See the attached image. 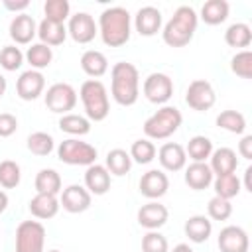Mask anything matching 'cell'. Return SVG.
Wrapping results in <instances>:
<instances>
[{
  "label": "cell",
  "mask_w": 252,
  "mask_h": 252,
  "mask_svg": "<svg viewBox=\"0 0 252 252\" xmlns=\"http://www.w3.org/2000/svg\"><path fill=\"white\" fill-rule=\"evenodd\" d=\"M55 148V142H53V136L47 134V132H32L28 136V150L33 154V156H39V158H45L53 152Z\"/></svg>",
  "instance_id": "obj_37"
},
{
  "label": "cell",
  "mask_w": 252,
  "mask_h": 252,
  "mask_svg": "<svg viewBox=\"0 0 252 252\" xmlns=\"http://www.w3.org/2000/svg\"><path fill=\"white\" fill-rule=\"evenodd\" d=\"M185 102L189 108H193L197 112H205V110L213 108L217 102V94H215L213 85L205 79L191 81L187 87V93H185Z\"/></svg>",
  "instance_id": "obj_10"
},
{
  "label": "cell",
  "mask_w": 252,
  "mask_h": 252,
  "mask_svg": "<svg viewBox=\"0 0 252 252\" xmlns=\"http://www.w3.org/2000/svg\"><path fill=\"white\" fill-rule=\"evenodd\" d=\"M93 203V195L83 187V185H69L61 191V199H59V205L67 211V213H73V215H79V213H85Z\"/></svg>",
  "instance_id": "obj_12"
},
{
  "label": "cell",
  "mask_w": 252,
  "mask_h": 252,
  "mask_svg": "<svg viewBox=\"0 0 252 252\" xmlns=\"http://www.w3.org/2000/svg\"><path fill=\"white\" fill-rule=\"evenodd\" d=\"M213 179L215 175L207 161H193L191 165L185 167V183L195 191L207 189L213 183Z\"/></svg>",
  "instance_id": "obj_21"
},
{
  "label": "cell",
  "mask_w": 252,
  "mask_h": 252,
  "mask_svg": "<svg viewBox=\"0 0 252 252\" xmlns=\"http://www.w3.org/2000/svg\"><path fill=\"white\" fill-rule=\"evenodd\" d=\"M134 28L144 37L156 35L161 30V12L156 6H142L134 16Z\"/></svg>",
  "instance_id": "obj_18"
},
{
  "label": "cell",
  "mask_w": 252,
  "mask_h": 252,
  "mask_svg": "<svg viewBox=\"0 0 252 252\" xmlns=\"http://www.w3.org/2000/svg\"><path fill=\"white\" fill-rule=\"evenodd\" d=\"M144 96L154 104H165L173 96V81L165 73H150L142 85Z\"/></svg>",
  "instance_id": "obj_9"
},
{
  "label": "cell",
  "mask_w": 252,
  "mask_h": 252,
  "mask_svg": "<svg viewBox=\"0 0 252 252\" xmlns=\"http://www.w3.org/2000/svg\"><path fill=\"white\" fill-rule=\"evenodd\" d=\"M183 230H185V236H187L191 242L203 244V242L209 240V236H211V232H213V222H211V219L205 217V215H193V217H189V219L185 220Z\"/></svg>",
  "instance_id": "obj_23"
},
{
  "label": "cell",
  "mask_w": 252,
  "mask_h": 252,
  "mask_svg": "<svg viewBox=\"0 0 252 252\" xmlns=\"http://www.w3.org/2000/svg\"><path fill=\"white\" fill-rule=\"evenodd\" d=\"M230 71L240 79H252V51L242 49L236 51L230 59Z\"/></svg>",
  "instance_id": "obj_38"
},
{
  "label": "cell",
  "mask_w": 252,
  "mask_h": 252,
  "mask_svg": "<svg viewBox=\"0 0 252 252\" xmlns=\"http://www.w3.org/2000/svg\"><path fill=\"white\" fill-rule=\"evenodd\" d=\"M67 33L73 37V41L77 43H91L96 33H98V28H96V22L91 14L87 12H77L73 16H69V24H67Z\"/></svg>",
  "instance_id": "obj_11"
},
{
  "label": "cell",
  "mask_w": 252,
  "mask_h": 252,
  "mask_svg": "<svg viewBox=\"0 0 252 252\" xmlns=\"http://www.w3.org/2000/svg\"><path fill=\"white\" fill-rule=\"evenodd\" d=\"M77 104V91L69 83H53L45 93V106L55 114H69Z\"/></svg>",
  "instance_id": "obj_8"
},
{
  "label": "cell",
  "mask_w": 252,
  "mask_h": 252,
  "mask_svg": "<svg viewBox=\"0 0 252 252\" xmlns=\"http://www.w3.org/2000/svg\"><path fill=\"white\" fill-rule=\"evenodd\" d=\"M24 65V53L16 45H6L0 51V67L4 71H18Z\"/></svg>",
  "instance_id": "obj_41"
},
{
  "label": "cell",
  "mask_w": 252,
  "mask_h": 252,
  "mask_svg": "<svg viewBox=\"0 0 252 252\" xmlns=\"http://www.w3.org/2000/svg\"><path fill=\"white\" fill-rule=\"evenodd\" d=\"M181 122H183L181 110L175 106L163 104L152 116L146 118L142 128H144V134L148 140H165L179 130Z\"/></svg>",
  "instance_id": "obj_5"
},
{
  "label": "cell",
  "mask_w": 252,
  "mask_h": 252,
  "mask_svg": "<svg viewBox=\"0 0 252 252\" xmlns=\"http://www.w3.org/2000/svg\"><path fill=\"white\" fill-rule=\"evenodd\" d=\"M238 154L244 159H252V136L250 134L242 136V140L238 142Z\"/></svg>",
  "instance_id": "obj_45"
},
{
  "label": "cell",
  "mask_w": 252,
  "mask_h": 252,
  "mask_svg": "<svg viewBox=\"0 0 252 252\" xmlns=\"http://www.w3.org/2000/svg\"><path fill=\"white\" fill-rule=\"evenodd\" d=\"M61 187H63V181H61V175L55 171V169H39L37 175H35V191L37 193H43V195H59L61 193Z\"/></svg>",
  "instance_id": "obj_29"
},
{
  "label": "cell",
  "mask_w": 252,
  "mask_h": 252,
  "mask_svg": "<svg viewBox=\"0 0 252 252\" xmlns=\"http://www.w3.org/2000/svg\"><path fill=\"white\" fill-rule=\"evenodd\" d=\"M22 179V169L16 161L12 159H4L0 161V185L4 189H14L20 185Z\"/></svg>",
  "instance_id": "obj_39"
},
{
  "label": "cell",
  "mask_w": 252,
  "mask_h": 252,
  "mask_svg": "<svg viewBox=\"0 0 252 252\" xmlns=\"http://www.w3.org/2000/svg\"><path fill=\"white\" fill-rule=\"evenodd\" d=\"M104 167L108 169L110 175H116V177H122L130 171L132 167V158L126 150L122 148H114L106 154V161H104Z\"/></svg>",
  "instance_id": "obj_31"
},
{
  "label": "cell",
  "mask_w": 252,
  "mask_h": 252,
  "mask_svg": "<svg viewBox=\"0 0 252 252\" xmlns=\"http://www.w3.org/2000/svg\"><path fill=\"white\" fill-rule=\"evenodd\" d=\"M230 6L226 0H207L201 8V20L207 26H219L228 18Z\"/></svg>",
  "instance_id": "obj_27"
},
{
  "label": "cell",
  "mask_w": 252,
  "mask_h": 252,
  "mask_svg": "<svg viewBox=\"0 0 252 252\" xmlns=\"http://www.w3.org/2000/svg\"><path fill=\"white\" fill-rule=\"evenodd\" d=\"M30 6V0H4V8L10 10V12H16V14H24V10Z\"/></svg>",
  "instance_id": "obj_46"
},
{
  "label": "cell",
  "mask_w": 252,
  "mask_h": 252,
  "mask_svg": "<svg viewBox=\"0 0 252 252\" xmlns=\"http://www.w3.org/2000/svg\"><path fill=\"white\" fill-rule=\"evenodd\" d=\"M136 219H138L140 226H144L148 230H158V228H161L167 222L169 211H167L165 205H161L158 201H150V203H146V205H142L138 209Z\"/></svg>",
  "instance_id": "obj_15"
},
{
  "label": "cell",
  "mask_w": 252,
  "mask_h": 252,
  "mask_svg": "<svg viewBox=\"0 0 252 252\" xmlns=\"http://www.w3.org/2000/svg\"><path fill=\"white\" fill-rule=\"evenodd\" d=\"M37 37L41 43L45 45H61L67 37V28L65 24H59V22H53V20H47L43 18L39 24H37Z\"/></svg>",
  "instance_id": "obj_24"
},
{
  "label": "cell",
  "mask_w": 252,
  "mask_h": 252,
  "mask_svg": "<svg viewBox=\"0 0 252 252\" xmlns=\"http://www.w3.org/2000/svg\"><path fill=\"white\" fill-rule=\"evenodd\" d=\"M24 59L30 63L32 69L41 71V69H45V67L51 65V61H53V49H51L49 45L37 41V43H32V45L28 47Z\"/></svg>",
  "instance_id": "obj_28"
},
{
  "label": "cell",
  "mask_w": 252,
  "mask_h": 252,
  "mask_svg": "<svg viewBox=\"0 0 252 252\" xmlns=\"http://www.w3.org/2000/svg\"><path fill=\"white\" fill-rule=\"evenodd\" d=\"M10 37L18 43V45H28L32 43V39L37 35V24L30 14H16L10 22Z\"/></svg>",
  "instance_id": "obj_17"
},
{
  "label": "cell",
  "mask_w": 252,
  "mask_h": 252,
  "mask_svg": "<svg viewBox=\"0 0 252 252\" xmlns=\"http://www.w3.org/2000/svg\"><path fill=\"white\" fill-rule=\"evenodd\" d=\"M138 187H140V193H142L144 197L156 201V199H159V197H163V195L167 193V189H169V179H167V175H165L161 169H150V171H146V173L140 177Z\"/></svg>",
  "instance_id": "obj_16"
},
{
  "label": "cell",
  "mask_w": 252,
  "mask_h": 252,
  "mask_svg": "<svg viewBox=\"0 0 252 252\" xmlns=\"http://www.w3.org/2000/svg\"><path fill=\"white\" fill-rule=\"evenodd\" d=\"M81 69H83L89 77H93V79L102 77V75L108 71V59H106V55H104L102 51H98V49H87V51L81 55Z\"/></svg>",
  "instance_id": "obj_26"
},
{
  "label": "cell",
  "mask_w": 252,
  "mask_h": 252,
  "mask_svg": "<svg viewBox=\"0 0 252 252\" xmlns=\"http://www.w3.org/2000/svg\"><path fill=\"white\" fill-rule=\"evenodd\" d=\"M224 41L226 45L230 47H236V49H244L252 43V30L248 24L244 22H236V24H230L224 32Z\"/></svg>",
  "instance_id": "obj_30"
},
{
  "label": "cell",
  "mask_w": 252,
  "mask_h": 252,
  "mask_svg": "<svg viewBox=\"0 0 252 252\" xmlns=\"http://www.w3.org/2000/svg\"><path fill=\"white\" fill-rule=\"evenodd\" d=\"M98 33L104 45L108 47H122L128 43L132 33V16L122 6L104 8L98 16Z\"/></svg>",
  "instance_id": "obj_1"
},
{
  "label": "cell",
  "mask_w": 252,
  "mask_h": 252,
  "mask_svg": "<svg viewBox=\"0 0 252 252\" xmlns=\"http://www.w3.org/2000/svg\"><path fill=\"white\" fill-rule=\"evenodd\" d=\"M6 89H8V83H6V77L0 73V98L4 96V93H6Z\"/></svg>",
  "instance_id": "obj_50"
},
{
  "label": "cell",
  "mask_w": 252,
  "mask_h": 252,
  "mask_svg": "<svg viewBox=\"0 0 252 252\" xmlns=\"http://www.w3.org/2000/svg\"><path fill=\"white\" fill-rule=\"evenodd\" d=\"M171 252H193V248L189 246V244H185V242H181V244H177V246H173V250Z\"/></svg>",
  "instance_id": "obj_49"
},
{
  "label": "cell",
  "mask_w": 252,
  "mask_h": 252,
  "mask_svg": "<svg viewBox=\"0 0 252 252\" xmlns=\"http://www.w3.org/2000/svg\"><path fill=\"white\" fill-rule=\"evenodd\" d=\"M96 148L89 142H83L79 138H67L57 146V158L59 161L67 165H93L96 163Z\"/></svg>",
  "instance_id": "obj_6"
},
{
  "label": "cell",
  "mask_w": 252,
  "mask_h": 252,
  "mask_svg": "<svg viewBox=\"0 0 252 252\" xmlns=\"http://www.w3.org/2000/svg\"><path fill=\"white\" fill-rule=\"evenodd\" d=\"M59 199L55 195H43V193H35V197L30 201V213L35 219L47 220L53 219L59 213Z\"/></svg>",
  "instance_id": "obj_25"
},
{
  "label": "cell",
  "mask_w": 252,
  "mask_h": 252,
  "mask_svg": "<svg viewBox=\"0 0 252 252\" xmlns=\"http://www.w3.org/2000/svg\"><path fill=\"white\" fill-rule=\"evenodd\" d=\"M128 154H130L132 161H136V163H140V165H146V163H150V161L156 159L158 150H156L154 142H150L148 138H140V140H134V142H132Z\"/></svg>",
  "instance_id": "obj_36"
},
{
  "label": "cell",
  "mask_w": 252,
  "mask_h": 252,
  "mask_svg": "<svg viewBox=\"0 0 252 252\" xmlns=\"http://www.w3.org/2000/svg\"><path fill=\"white\" fill-rule=\"evenodd\" d=\"M110 94L120 106L136 104L140 96V73L138 67L126 61L114 63L110 69Z\"/></svg>",
  "instance_id": "obj_2"
},
{
  "label": "cell",
  "mask_w": 252,
  "mask_h": 252,
  "mask_svg": "<svg viewBox=\"0 0 252 252\" xmlns=\"http://www.w3.org/2000/svg\"><path fill=\"white\" fill-rule=\"evenodd\" d=\"M43 12H45L47 20L65 24V20H69V16H71V4L67 0H45Z\"/></svg>",
  "instance_id": "obj_40"
},
{
  "label": "cell",
  "mask_w": 252,
  "mask_h": 252,
  "mask_svg": "<svg viewBox=\"0 0 252 252\" xmlns=\"http://www.w3.org/2000/svg\"><path fill=\"white\" fill-rule=\"evenodd\" d=\"M199 16L191 6H179L163 26L161 37L169 47H185L197 30Z\"/></svg>",
  "instance_id": "obj_3"
},
{
  "label": "cell",
  "mask_w": 252,
  "mask_h": 252,
  "mask_svg": "<svg viewBox=\"0 0 252 252\" xmlns=\"http://www.w3.org/2000/svg\"><path fill=\"white\" fill-rule=\"evenodd\" d=\"M85 189L91 195H104L110 189V173L104 165L93 163L85 171Z\"/></svg>",
  "instance_id": "obj_20"
},
{
  "label": "cell",
  "mask_w": 252,
  "mask_h": 252,
  "mask_svg": "<svg viewBox=\"0 0 252 252\" xmlns=\"http://www.w3.org/2000/svg\"><path fill=\"white\" fill-rule=\"evenodd\" d=\"M215 187V195L217 197H222V199H232L240 193L242 189V183L240 179L236 177V173H226V175H217L211 183Z\"/></svg>",
  "instance_id": "obj_33"
},
{
  "label": "cell",
  "mask_w": 252,
  "mask_h": 252,
  "mask_svg": "<svg viewBox=\"0 0 252 252\" xmlns=\"http://www.w3.org/2000/svg\"><path fill=\"white\" fill-rule=\"evenodd\" d=\"M85 114L91 122H100L108 116L110 112V100H108V91L98 79H89L81 85L79 91Z\"/></svg>",
  "instance_id": "obj_4"
},
{
  "label": "cell",
  "mask_w": 252,
  "mask_h": 252,
  "mask_svg": "<svg viewBox=\"0 0 252 252\" xmlns=\"http://www.w3.org/2000/svg\"><path fill=\"white\" fill-rule=\"evenodd\" d=\"M6 209H8V195H6V191L0 189V213H4Z\"/></svg>",
  "instance_id": "obj_48"
},
{
  "label": "cell",
  "mask_w": 252,
  "mask_h": 252,
  "mask_svg": "<svg viewBox=\"0 0 252 252\" xmlns=\"http://www.w3.org/2000/svg\"><path fill=\"white\" fill-rule=\"evenodd\" d=\"M142 252H169V242L159 230H148L142 236Z\"/></svg>",
  "instance_id": "obj_42"
},
{
  "label": "cell",
  "mask_w": 252,
  "mask_h": 252,
  "mask_svg": "<svg viewBox=\"0 0 252 252\" xmlns=\"http://www.w3.org/2000/svg\"><path fill=\"white\" fill-rule=\"evenodd\" d=\"M213 175H226V173H234L238 167V158L236 152L232 148H219L213 150L211 154V163H209Z\"/></svg>",
  "instance_id": "obj_22"
},
{
  "label": "cell",
  "mask_w": 252,
  "mask_h": 252,
  "mask_svg": "<svg viewBox=\"0 0 252 252\" xmlns=\"http://www.w3.org/2000/svg\"><path fill=\"white\" fill-rule=\"evenodd\" d=\"M45 91V77L41 71L28 69L24 71L16 81V93L22 100H35Z\"/></svg>",
  "instance_id": "obj_14"
},
{
  "label": "cell",
  "mask_w": 252,
  "mask_h": 252,
  "mask_svg": "<svg viewBox=\"0 0 252 252\" xmlns=\"http://www.w3.org/2000/svg\"><path fill=\"white\" fill-rule=\"evenodd\" d=\"M158 159L165 171H179L187 163V154H185V148L181 144L167 142L158 150Z\"/></svg>",
  "instance_id": "obj_19"
},
{
  "label": "cell",
  "mask_w": 252,
  "mask_h": 252,
  "mask_svg": "<svg viewBox=\"0 0 252 252\" xmlns=\"http://www.w3.org/2000/svg\"><path fill=\"white\" fill-rule=\"evenodd\" d=\"M207 213H209V219H213V220H226L232 215V205L228 199L215 195L207 205Z\"/></svg>",
  "instance_id": "obj_43"
},
{
  "label": "cell",
  "mask_w": 252,
  "mask_h": 252,
  "mask_svg": "<svg viewBox=\"0 0 252 252\" xmlns=\"http://www.w3.org/2000/svg\"><path fill=\"white\" fill-rule=\"evenodd\" d=\"M217 244H219L220 252H248V248H250L248 232L236 224H228V226L220 228Z\"/></svg>",
  "instance_id": "obj_13"
},
{
  "label": "cell",
  "mask_w": 252,
  "mask_h": 252,
  "mask_svg": "<svg viewBox=\"0 0 252 252\" xmlns=\"http://www.w3.org/2000/svg\"><path fill=\"white\" fill-rule=\"evenodd\" d=\"M59 130L69 136H85L91 132V120L87 116L69 112L59 118Z\"/></svg>",
  "instance_id": "obj_32"
},
{
  "label": "cell",
  "mask_w": 252,
  "mask_h": 252,
  "mask_svg": "<svg viewBox=\"0 0 252 252\" xmlns=\"http://www.w3.org/2000/svg\"><path fill=\"white\" fill-rule=\"evenodd\" d=\"M18 130V118L10 112L0 114V138H10Z\"/></svg>",
  "instance_id": "obj_44"
},
{
  "label": "cell",
  "mask_w": 252,
  "mask_h": 252,
  "mask_svg": "<svg viewBox=\"0 0 252 252\" xmlns=\"http://www.w3.org/2000/svg\"><path fill=\"white\" fill-rule=\"evenodd\" d=\"M250 175H252V165H248L246 171H244V189L252 193V181H250Z\"/></svg>",
  "instance_id": "obj_47"
},
{
  "label": "cell",
  "mask_w": 252,
  "mask_h": 252,
  "mask_svg": "<svg viewBox=\"0 0 252 252\" xmlns=\"http://www.w3.org/2000/svg\"><path fill=\"white\" fill-rule=\"evenodd\" d=\"M217 126L230 132V134H244L246 130V118L238 110H222L217 116Z\"/></svg>",
  "instance_id": "obj_35"
},
{
  "label": "cell",
  "mask_w": 252,
  "mask_h": 252,
  "mask_svg": "<svg viewBox=\"0 0 252 252\" xmlns=\"http://www.w3.org/2000/svg\"><path fill=\"white\" fill-rule=\"evenodd\" d=\"M45 226L39 220H22L16 228V252H43Z\"/></svg>",
  "instance_id": "obj_7"
},
{
  "label": "cell",
  "mask_w": 252,
  "mask_h": 252,
  "mask_svg": "<svg viewBox=\"0 0 252 252\" xmlns=\"http://www.w3.org/2000/svg\"><path fill=\"white\" fill-rule=\"evenodd\" d=\"M185 154H187V158H191L193 161H207V159L211 158V154H213V142H211L207 136L197 134V136H193V138L187 142Z\"/></svg>",
  "instance_id": "obj_34"
},
{
  "label": "cell",
  "mask_w": 252,
  "mask_h": 252,
  "mask_svg": "<svg viewBox=\"0 0 252 252\" xmlns=\"http://www.w3.org/2000/svg\"><path fill=\"white\" fill-rule=\"evenodd\" d=\"M47 252H61V250H47Z\"/></svg>",
  "instance_id": "obj_51"
}]
</instances>
